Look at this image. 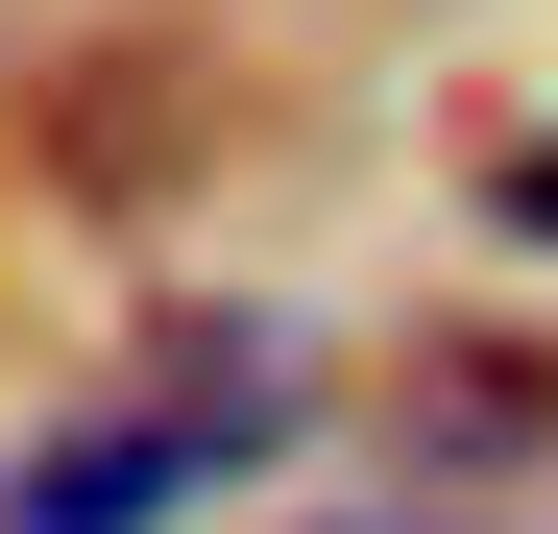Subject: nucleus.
I'll return each instance as SVG.
<instances>
[{
  "label": "nucleus",
  "instance_id": "1",
  "mask_svg": "<svg viewBox=\"0 0 558 534\" xmlns=\"http://www.w3.org/2000/svg\"><path fill=\"white\" fill-rule=\"evenodd\" d=\"M292 413H316V389H292V340H243V316H219V340H170V389H146V413L49 437V462L0 486V534H170L195 486H243Z\"/></svg>",
  "mask_w": 558,
  "mask_h": 534
},
{
  "label": "nucleus",
  "instance_id": "2",
  "mask_svg": "<svg viewBox=\"0 0 558 534\" xmlns=\"http://www.w3.org/2000/svg\"><path fill=\"white\" fill-rule=\"evenodd\" d=\"M510 219H534V243H558V146H534V170H510Z\"/></svg>",
  "mask_w": 558,
  "mask_h": 534
}]
</instances>
